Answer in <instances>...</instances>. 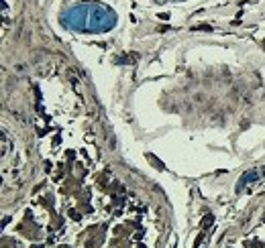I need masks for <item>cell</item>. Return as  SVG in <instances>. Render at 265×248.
Returning a JSON list of instances; mask_svg holds the SVG:
<instances>
[{"instance_id": "cell-1", "label": "cell", "mask_w": 265, "mask_h": 248, "mask_svg": "<svg viewBox=\"0 0 265 248\" xmlns=\"http://www.w3.org/2000/svg\"><path fill=\"white\" fill-rule=\"evenodd\" d=\"M159 18H163V20H167V18H169V14H167V12H161V14H159Z\"/></svg>"}]
</instances>
